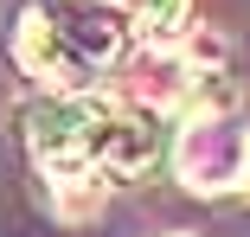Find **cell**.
Masks as SVG:
<instances>
[{
	"instance_id": "obj_2",
	"label": "cell",
	"mask_w": 250,
	"mask_h": 237,
	"mask_svg": "<svg viewBox=\"0 0 250 237\" xmlns=\"http://www.w3.org/2000/svg\"><path fill=\"white\" fill-rule=\"evenodd\" d=\"M13 58L52 97H90V83L122 58V26L103 0H26Z\"/></svg>"
},
{
	"instance_id": "obj_3",
	"label": "cell",
	"mask_w": 250,
	"mask_h": 237,
	"mask_svg": "<svg viewBox=\"0 0 250 237\" xmlns=\"http://www.w3.org/2000/svg\"><path fill=\"white\" fill-rule=\"evenodd\" d=\"M103 7H109V0H103ZM116 7H122V13H128V0H116Z\"/></svg>"
},
{
	"instance_id": "obj_1",
	"label": "cell",
	"mask_w": 250,
	"mask_h": 237,
	"mask_svg": "<svg viewBox=\"0 0 250 237\" xmlns=\"http://www.w3.org/2000/svg\"><path fill=\"white\" fill-rule=\"evenodd\" d=\"M26 148L39 173L71 193V186H128L154 173L167 154V128L135 109V103H103V97H45L26 116Z\"/></svg>"
}]
</instances>
